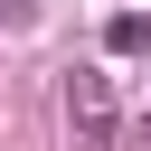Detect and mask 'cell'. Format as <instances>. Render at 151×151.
<instances>
[{
    "label": "cell",
    "instance_id": "3",
    "mask_svg": "<svg viewBox=\"0 0 151 151\" xmlns=\"http://www.w3.org/2000/svg\"><path fill=\"white\" fill-rule=\"evenodd\" d=\"M0 28H28V0H0Z\"/></svg>",
    "mask_w": 151,
    "mask_h": 151
},
{
    "label": "cell",
    "instance_id": "2",
    "mask_svg": "<svg viewBox=\"0 0 151 151\" xmlns=\"http://www.w3.org/2000/svg\"><path fill=\"white\" fill-rule=\"evenodd\" d=\"M104 47H113V57H142V47H151V19H142V9H123V19L104 28Z\"/></svg>",
    "mask_w": 151,
    "mask_h": 151
},
{
    "label": "cell",
    "instance_id": "1",
    "mask_svg": "<svg viewBox=\"0 0 151 151\" xmlns=\"http://www.w3.org/2000/svg\"><path fill=\"white\" fill-rule=\"evenodd\" d=\"M66 132H76V151H113L123 142V104H113L104 66H66Z\"/></svg>",
    "mask_w": 151,
    "mask_h": 151
}]
</instances>
